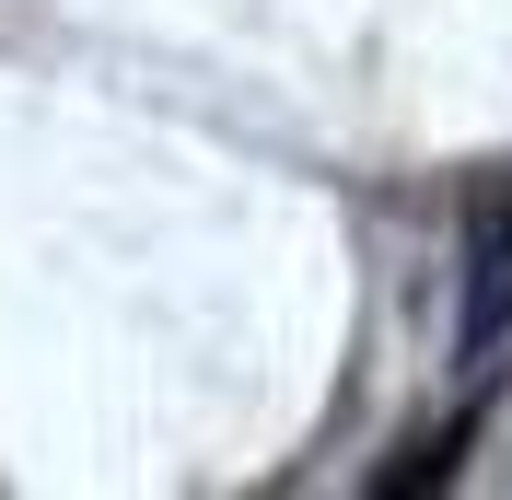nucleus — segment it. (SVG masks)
I'll return each instance as SVG.
<instances>
[{
    "mask_svg": "<svg viewBox=\"0 0 512 500\" xmlns=\"http://www.w3.org/2000/svg\"><path fill=\"white\" fill-rule=\"evenodd\" d=\"M512 326V210H478V280H466V349Z\"/></svg>",
    "mask_w": 512,
    "mask_h": 500,
    "instance_id": "1",
    "label": "nucleus"
}]
</instances>
